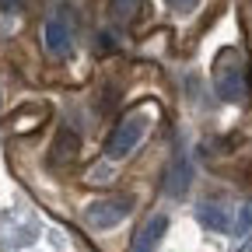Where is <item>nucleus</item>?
<instances>
[{
    "label": "nucleus",
    "instance_id": "1",
    "mask_svg": "<svg viewBox=\"0 0 252 252\" xmlns=\"http://www.w3.org/2000/svg\"><path fill=\"white\" fill-rule=\"evenodd\" d=\"M214 88L224 102H245L249 98V74L238 49H224L214 63Z\"/></svg>",
    "mask_w": 252,
    "mask_h": 252
},
{
    "label": "nucleus",
    "instance_id": "2",
    "mask_svg": "<svg viewBox=\"0 0 252 252\" xmlns=\"http://www.w3.org/2000/svg\"><path fill=\"white\" fill-rule=\"evenodd\" d=\"M147 130H151V112H144V109H133L130 116H123L119 123H116V130L109 133V140H105V154L109 158H126V154H133L137 151V144L147 137Z\"/></svg>",
    "mask_w": 252,
    "mask_h": 252
},
{
    "label": "nucleus",
    "instance_id": "3",
    "mask_svg": "<svg viewBox=\"0 0 252 252\" xmlns=\"http://www.w3.org/2000/svg\"><path fill=\"white\" fill-rule=\"evenodd\" d=\"M42 39H46V49H49L53 56L67 60V56L74 53V25H70V18L63 14V11L49 14V18H46V28H42Z\"/></svg>",
    "mask_w": 252,
    "mask_h": 252
},
{
    "label": "nucleus",
    "instance_id": "4",
    "mask_svg": "<svg viewBox=\"0 0 252 252\" xmlns=\"http://www.w3.org/2000/svg\"><path fill=\"white\" fill-rule=\"evenodd\" d=\"M133 210V200L130 196H112V200H94L88 207V224L91 228H116L119 220H126Z\"/></svg>",
    "mask_w": 252,
    "mask_h": 252
},
{
    "label": "nucleus",
    "instance_id": "5",
    "mask_svg": "<svg viewBox=\"0 0 252 252\" xmlns=\"http://www.w3.org/2000/svg\"><path fill=\"white\" fill-rule=\"evenodd\" d=\"M189 182H193V165H189V158H175L165 172V193L172 196H186Z\"/></svg>",
    "mask_w": 252,
    "mask_h": 252
},
{
    "label": "nucleus",
    "instance_id": "6",
    "mask_svg": "<svg viewBox=\"0 0 252 252\" xmlns=\"http://www.w3.org/2000/svg\"><path fill=\"white\" fill-rule=\"evenodd\" d=\"M196 220H200L203 228H210V231H231V214H228V207H224V203H214V200H207V203L196 207Z\"/></svg>",
    "mask_w": 252,
    "mask_h": 252
},
{
    "label": "nucleus",
    "instance_id": "7",
    "mask_svg": "<svg viewBox=\"0 0 252 252\" xmlns=\"http://www.w3.org/2000/svg\"><path fill=\"white\" fill-rule=\"evenodd\" d=\"M165 231H168V217H151L147 224H144V231L137 235V242H133V252H154L158 249V242L165 238Z\"/></svg>",
    "mask_w": 252,
    "mask_h": 252
},
{
    "label": "nucleus",
    "instance_id": "8",
    "mask_svg": "<svg viewBox=\"0 0 252 252\" xmlns=\"http://www.w3.org/2000/svg\"><path fill=\"white\" fill-rule=\"evenodd\" d=\"M74 151H77V137H74L70 130H63V133L56 137V151H53V154H56V158H63V161H67V158H70Z\"/></svg>",
    "mask_w": 252,
    "mask_h": 252
},
{
    "label": "nucleus",
    "instance_id": "9",
    "mask_svg": "<svg viewBox=\"0 0 252 252\" xmlns=\"http://www.w3.org/2000/svg\"><path fill=\"white\" fill-rule=\"evenodd\" d=\"M231 231H238V235H245V231H252V203H245L242 210H238V220L231 224Z\"/></svg>",
    "mask_w": 252,
    "mask_h": 252
},
{
    "label": "nucleus",
    "instance_id": "10",
    "mask_svg": "<svg viewBox=\"0 0 252 252\" xmlns=\"http://www.w3.org/2000/svg\"><path fill=\"white\" fill-rule=\"evenodd\" d=\"M112 11H116L119 18H130V14L137 11V0H112Z\"/></svg>",
    "mask_w": 252,
    "mask_h": 252
},
{
    "label": "nucleus",
    "instance_id": "11",
    "mask_svg": "<svg viewBox=\"0 0 252 252\" xmlns=\"http://www.w3.org/2000/svg\"><path fill=\"white\" fill-rule=\"evenodd\" d=\"M200 4V0H168V7H175L179 14H189V11H193Z\"/></svg>",
    "mask_w": 252,
    "mask_h": 252
},
{
    "label": "nucleus",
    "instance_id": "12",
    "mask_svg": "<svg viewBox=\"0 0 252 252\" xmlns=\"http://www.w3.org/2000/svg\"><path fill=\"white\" fill-rule=\"evenodd\" d=\"M21 4H25V0H0V11H4V14H14V11H21Z\"/></svg>",
    "mask_w": 252,
    "mask_h": 252
},
{
    "label": "nucleus",
    "instance_id": "13",
    "mask_svg": "<svg viewBox=\"0 0 252 252\" xmlns=\"http://www.w3.org/2000/svg\"><path fill=\"white\" fill-rule=\"evenodd\" d=\"M238 252H252V238H249V242H245V245H242Z\"/></svg>",
    "mask_w": 252,
    "mask_h": 252
}]
</instances>
